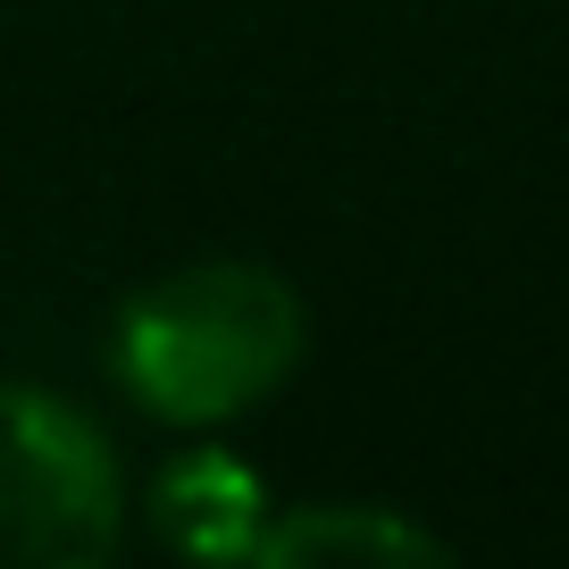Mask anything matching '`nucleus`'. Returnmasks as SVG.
I'll list each match as a JSON object with an SVG mask.
<instances>
[{
  "mask_svg": "<svg viewBox=\"0 0 569 569\" xmlns=\"http://www.w3.org/2000/svg\"><path fill=\"white\" fill-rule=\"evenodd\" d=\"M302 293L260 260H193L134 284L109 369L160 427H227L302 369Z\"/></svg>",
  "mask_w": 569,
  "mask_h": 569,
  "instance_id": "1",
  "label": "nucleus"
},
{
  "mask_svg": "<svg viewBox=\"0 0 569 569\" xmlns=\"http://www.w3.org/2000/svg\"><path fill=\"white\" fill-rule=\"evenodd\" d=\"M126 536L109 436L42 386H0V569H101Z\"/></svg>",
  "mask_w": 569,
  "mask_h": 569,
  "instance_id": "2",
  "label": "nucleus"
},
{
  "mask_svg": "<svg viewBox=\"0 0 569 569\" xmlns=\"http://www.w3.org/2000/svg\"><path fill=\"white\" fill-rule=\"evenodd\" d=\"M151 528L177 552H193V561H251V552H260V528H268V495L234 452L201 445V452H184V461L160 469V486H151Z\"/></svg>",
  "mask_w": 569,
  "mask_h": 569,
  "instance_id": "3",
  "label": "nucleus"
},
{
  "mask_svg": "<svg viewBox=\"0 0 569 569\" xmlns=\"http://www.w3.org/2000/svg\"><path fill=\"white\" fill-rule=\"evenodd\" d=\"M251 561H284V569H327V561H445V545L427 528H410L386 502H302L260 528V552Z\"/></svg>",
  "mask_w": 569,
  "mask_h": 569,
  "instance_id": "4",
  "label": "nucleus"
}]
</instances>
